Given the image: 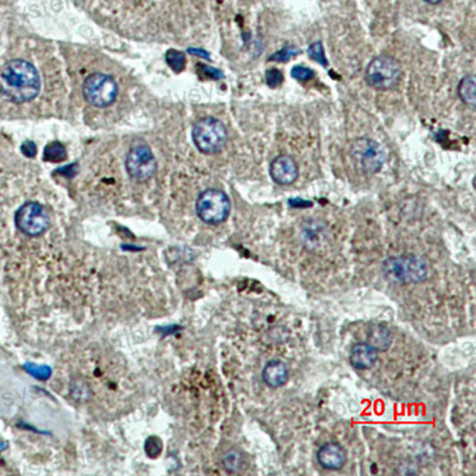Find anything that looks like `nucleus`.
<instances>
[{
    "label": "nucleus",
    "instance_id": "obj_1",
    "mask_svg": "<svg viewBox=\"0 0 476 476\" xmlns=\"http://www.w3.org/2000/svg\"><path fill=\"white\" fill-rule=\"evenodd\" d=\"M0 91L14 103L35 99L40 91L36 68L24 60H12L0 72Z\"/></svg>",
    "mask_w": 476,
    "mask_h": 476
},
{
    "label": "nucleus",
    "instance_id": "obj_2",
    "mask_svg": "<svg viewBox=\"0 0 476 476\" xmlns=\"http://www.w3.org/2000/svg\"><path fill=\"white\" fill-rule=\"evenodd\" d=\"M382 273L393 283H420L429 276V267L422 257L407 254L388 257L382 265Z\"/></svg>",
    "mask_w": 476,
    "mask_h": 476
},
{
    "label": "nucleus",
    "instance_id": "obj_3",
    "mask_svg": "<svg viewBox=\"0 0 476 476\" xmlns=\"http://www.w3.org/2000/svg\"><path fill=\"white\" fill-rule=\"evenodd\" d=\"M403 68L399 61L391 55H379L366 68L364 79L369 87L377 91H388L399 84Z\"/></svg>",
    "mask_w": 476,
    "mask_h": 476
},
{
    "label": "nucleus",
    "instance_id": "obj_4",
    "mask_svg": "<svg viewBox=\"0 0 476 476\" xmlns=\"http://www.w3.org/2000/svg\"><path fill=\"white\" fill-rule=\"evenodd\" d=\"M192 137L199 152L215 155L224 149L228 142V130L217 118H202L194 126Z\"/></svg>",
    "mask_w": 476,
    "mask_h": 476
},
{
    "label": "nucleus",
    "instance_id": "obj_5",
    "mask_svg": "<svg viewBox=\"0 0 476 476\" xmlns=\"http://www.w3.org/2000/svg\"><path fill=\"white\" fill-rule=\"evenodd\" d=\"M351 160L356 169L364 174H375L381 169L386 161V154L377 141L362 137L353 142L350 148Z\"/></svg>",
    "mask_w": 476,
    "mask_h": 476
},
{
    "label": "nucleus",
    "instance_id": "obj_6",
    "mask_svg": "<svg viewBox=\"0 0 476 476\" xmlns=\"http://www.w3.org/2000/svg\"><path fill=\"white\" fill-rule=\"evenodd\" d=\"M195 209L197 215L204 223L218 225L228 219L231 211V202L223 191L210 189L199 195Z\"/></svg>",
    "mask_w": 476,
    "mask_h": 476
},
{
    "label": "nucleus",
    "instance_id": "obj_7",
    "mask_svg": "<svg viewBox=\"0 0 476 476\" xmlns=\"http://www.w3.org/2000/svg\"><path fill=\"white\" fill-rule=\"evenodd\" d=\"M82 92L85 99L93 106L108 108L117 98V82L110 75L95 73L86 79Z\"/></svg>",
    "mask_w": 476,
    "mask_h": 476
},
{
    "label": "nucleus",
    "instance_id": "obj_8",
    "mask_svg": "<svg viewBox=\"0 0 476 476\" xmlns=\"http://www.w3.org/2000/svg\"><path fill=\"white\" fill-rule=\"evenodd\" d=\"M16 225L23 234L30 237H37L49 229L50 219L48 213L38 202H25L19 207L14 217Z\"/></svg>",
    "mask_w": 476,
    "mask_h": 476
},
{
    "label": "nucleus",
    "instance_id": "obj_9",
    "mask_svg": "<svg viewBox=\"0 0 476 476\" xmlns=\"http://www.w3.org/2000/svg\"><path fill=\"white\" fill-rule=\"evenodd\" d=\"M126 171L136 181H147L156 171V160L145 143H137L130 149L126 158Z\"/></svg>",
    "mask_w": 476,
    "mask_h": 476
},
{
    "label": "nucleus",
    "instance_id": "obj_10",
    "mask_svg": "<svg viewBox=\"0 0 476 476\" xmlns=\"http://www.w3.org/2000/svg\"><path fill=\"white\" fill-rule=\"evenodd\" d=\"M270 174L276 184L288 186L297 181L299 176V168H298L297 162L292 156L280 155L270 163Z\"/></svg>",
    "mask_w": 476,
    "mask_h": 476
},
{
    "label": "nucleus",
    "instance_id": "obj_11",
    "mask_svg": "<svg viewBox=\"0 0 476 476\" xmlns=\"http://www.w3.org/2000/svg\"><path fill=\"white\" fill-rule=\"evenodd\" d=\"M317 460L325 469L338 471L346 464V449L337 442H329L318 450Z\"/></svg>",
    "mask_w": 476,
    "mask_h": 476
},
{
    "label": "nucleus",
    "instance_id": "obj_12",
    "mask_svg": "<svg viewBox=\"0 0 476 476\" xmlns=\"http://www.w3.org/2000/svg\"><path fill=\"white\" fill-rule=\"evenodd\" d=\"M377 353L369 343H357L350 353V364L354 368L366 370L373 367L377 359Z\"/></svg>",
    "mask_w": 476,
    "mask_h": 476
},
{
    "label": "nucleus",
    "instance_id": "obj_13",
    "mask_svg": "<svg viewBox=\"0 0 476 476\" xmlns=\"http://www.w3.org/2000/svg\"><path fill=\"white\" fill-rule=\"evenodd\" d=\"M262 377L263 381L272 388L283 386L288 380L287 366L278 359L270 361L263 368Z\"/></svg>",
    "mask_w": 476,
    "mask_h": 476
},
{
    "label": "nucleus",
    "instance_id": "obj_14",
    "mask_svg": "<svg viewBox=\"0 0 476 476\" xmlns=\"http://www.w3.org/2000/svg\"><path fill=\"white\" fill-rule=\"evenodd\" d=\"M368 343L375 350H387L392 344L391 331L381 324L373 325L369 330Z\"/></svg>",
    "mask_w": 476,
    "mask_h": 476
},
{
    "label": "nucleus",
    "instance_id": "obj_15",
    "mask_svg": "<svg viewBox=\"0 0 476 476\" xmlns=\"http://www.w3.org/2000/svg\"><path fill=\"white\" fill-rule=\"evenodd\" d=\"M457 95L460 99L467 106L474 108L476 104L475 77L473 74L466 75L460 81L457 87Z\"/></svg>",
    "mask_w": 476,
    "mask_h": 476
},
{
    "label": "nucleus",
    "instance_id": "obj_16",
    "mask_svg": "<svg viewBox=\"0 0 476 476\" xmlns=\"http://www.w3.org/2000/svg\"><path fill=\"white\" fill-rule=\"evenodd\" d=\"M223 464L228 472L238 473L244 466V458L239 451L231 450L225 454L224 458H223Z\"/></svg>",
    "mask_w": 476,
    "mask_h": 476
},
{
    "label": "nucleus",
    "instance_id": "obj_17",
    "mask_svg": "<svg viewBox=\"0 0 476 476\" xmlns=\"http://www.w3.org/2000/svg\"><path fill=\"white\" fill-rule=\"evenodd\" d=\"M43 156H45V161L61 162L66 160L67 153H66V149L62 144L60 142H53L45 147Z\"/></svg>",
    "mask_w": 476,
    "mask_h": 476
},
{
    "label": "nucleus",
    "instance_id": "obj_18",
    "mask_svg": "<svg viewBox=\"0 0 476 476\" xmlns=\"http://www.w3.org/2000/svg\"><path fill=\"white\" fill-rule=\"evenodd\" d=\"M300 53V49L298 47L292 45H285L283 49L278 50L276 53L272 55L270 61H276V62H287L289 60L297 56Z\"/></svg>",
    "mask_w": 476,
    "mask_h": 476
},
{
    "label": "nucleus",
    "instance_id": "obj_19",
    "mask_svg": "<svg viewBox=\"0 0 476 476\" xmlns=\"http://www.w3.org/2000/svg\"><path fill=\"white\" fill-rule=\"evenodd\" d=\"M307 53H309V56H310L311 59L315 60L316 62H318L322 66H328V60H326V56H325V51H324L322 42H313L309 47Z\"/></svg>",
    "mask_w": 476,
    "mask_h": 476
},
{
    "label": "nucleus",
    "instance_id": "obj_20",
    "mask_svg": "<svg viewBox=\"0 0 476 476\" xmlns=\"http://www.w3.org/2000/svg\"><path fill=\"white\" fill-rule=\"evenodd\" d=\"M167 62L176 72L179 73L185 68L186 58L182 53L176 51V50H171L167 53Z\"/></svg>",
    "mask_w": 476,
    "mask_h": 476
},
{
    "label": "nucleus",
    "instance_id": "obj_21",
    "mask_svg": "<svg viewBox=\"0 0 476 476\" xmlns=\"http://www.w3.org/2000/svg\"><path fill=\"white\" fill-rule=\"evenodd\" d=\"M292 78L298 81H309L315 78V72L311 68L298 64L292 68Z\"/></svg>",
    "mask_w": 476,
    "mask_h": 476
},
{
    "label": "nucleus",
    "instance_id": "obj_22",
    "mask_svg": "<svg viewBox=\"0 0 476 476\" xmlns=\"http://www.w3.org/2000/svg\"><path fill=\"white\" fill-rule=\"evenodd\" d=\"M265 82L272 88L278 87L283 82V73H281V71L276 69V68H272V69L265 72Z\"/></svg>",
    "mask_w": 476,
    "mask_h": 476
},
{
    "label": "nucleus",
    "instance_id": "obj_23",
    "mask_svg": "<svg viewBox=\"0 0 476 476\" xmlns=\"http://www.w3.org/2000/svg\"><path fill=\"white\" fill-rule=\"evenodd\" d=\"M22 152L27 158H34L36 155V144L32 141L24 142L22 145Z\"/></svg>",
    "mask_w": 476,
    "mask_h": 476
},
{
    "label": "nucleus",
    "instance_id": "obj_24",
    "mask_svg": "<svg viewBox=\"0 0 476 476\" xmlns=\"http://www.w3.org/2000/svg\"><path fill=\"white\" fill-rule=\"evenodd\" d=\"M423 1L429 5H438L440 3H442L443 0H423Z\"/></svg>",
    "mask_w": 476,
    "mask_h": 476
}]
</instances>
